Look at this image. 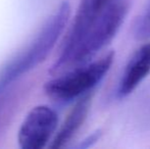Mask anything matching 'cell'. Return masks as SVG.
Listing matches in <instances>:
<instances>
[{"mask_svg": "<svg viewBox=\"0 0 150 149\" xmlns=\"http://www.w3.org/2000/svg\"><path fill=\"white\" fill-rule=\"evenodd\" d=\"M71 14V6L64 1L50 16L27 49L8 62L0 73V91L25 73L35 68L50 53L64 30Z\"/></svg>", "mask_w": 150, "mask_h": 149, "instance_id": "1", "label": "cell"}, {"mask_svg": "<svg viewBox=\"0 0 150 149\" xmlns=\"http://www.w3.org/2000/svg\"><path fill=\"white\" fill-rule=\"evenodd\" d=\"M150 73V43L142 45L130 59L122 75L119 96L131 94Z\"/></svg>", "mask_w": 150, "mask_h": 149, "instance_id": "6", "label": "cell"}, {"mask_svg": "<svg viewBox=\"0 0 150 149\" xmlns=\"http://www.w3.org/2000/svg\"><path fill=\"white\" fill-rule=\"evenodd\" d=\"M102 135V131L101 130H97V131L93 132L91 135L88 136L86 139H84L79 145L77 146V148H80V149H85V148H89L91 147L92 145H94L97 141L99 140V138L101 137Z\"/></svg>", "mask_w": 150, "mask_h": 149, "instance_id": "8", "label": "cell"}, {"mask_svg": "<svg viewBox=\"0 0 150 149\" xmlns=\"http://www.w3.org/2000/svg\"><path fill=\"white\" fill-rule=\"evenodd\" d=\"M91 100H92V95L85 94L77 102V104L74 106L71 112L65 119L64 123L61 126L58 133L54 137L50 147L53 149L61 148L73 139L78 130L82 127L84 121L87 119L91 105Z\"/></svg>", "mask_w": 150, "mask_h": 149, "instance_id": "7", "label": "cell"}, {"mask_svg": "<svg viewBox=\"0 0 150 149\" xmlns=\"http://www.w3.org/2000/svg\"><path fill=\"white\" fill-rule=\"evenodd\" d=\"M58 117L51 107L38 105L27 114L18 130V145L22 149L45 147L54 134Z\"/></svg>", "mask_w": 150, "mask_h": 149, "instance_id": "4", "label": "cell"}, {"mask_svg": "<svg viewBox=\"0 0 150 149\" xmlns=\"http://www.w3.org/2000/svg\"><path fill=\"white\" fill-rule=\"evenodd\" d=\"M115 53L110 51L98 60L47 82L45 91L56 100H71L89 92L103 79L112 66Z\"/></svg>", "mask_w": 150, "mask_h": 149, "instance_id": "3", "label": "cell"}, {"mask_svg": "<svg viewBox=\"0 0 150 149\" xmlns=\"http://www.w3.org/2000/svg\"><path fill=\"white\" fill-rule=\"evenodd\" d=\"M104 1L105 0H81L75 20L71 25V29L69 36L65 39L61 54L52 68L53 73L65 70L71 54L87 33L90 25L92 24L95 16L103 5Z\"/></svg>", "mask_w": 150, "mask_h": 149, "instance_id": "5", "label": "cell"}, {"mask_svg": "<svg viewBox=\"0 0 150 149\" xmlns=\"http://www.w3.org/2000/svg\"><path fill=\"white\" fill-rule=\"evenodd\" d=\"M131 4L132 0H105L65 68L84 64L104 48L120 30Z\"/></svg>", "mask_w": 150, "mask_h": 149, "instance_id": "2", "label": "cell"}]
</instances>
